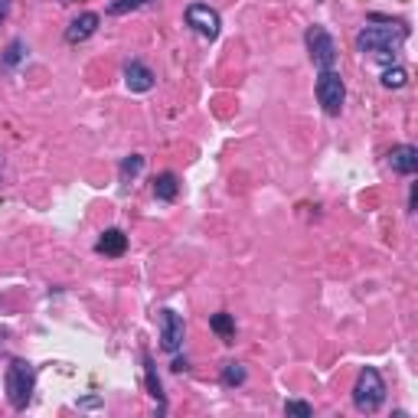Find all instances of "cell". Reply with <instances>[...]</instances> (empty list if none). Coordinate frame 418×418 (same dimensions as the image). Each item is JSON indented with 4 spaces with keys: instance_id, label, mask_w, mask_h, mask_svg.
<instances>
[{
    "instance_id": "1",
    "label": "cell",
    "mask_w": 418,
    "mask_h": 418,
    "mask_svg": "<svg viewBox=\"0 0 418 418\" xmlns=\"http://www.w3.org/2000/svg\"><path fill=\"white\" fill-rule=\"evenodd\" d=\"M406 36H408L406 26L389 20V26H366V30L356 36V49H360V53H370V56H376V59H392L395 53L402 49Z\"/></svg>"
},
{
    "instance_id": "2",
    "label": "cell",
    "mask_w": 418,
    "mask_h": 418,
    "mask_svg": "<svg viewBox=\"0 0 418 418\" xmlns=\"http://www.w3.org/2000/svg\"><path fill=\"white\" fill-rule=\"evenodd\" d=\"M33 385H36V372L26 360H13L7 366V376H3V389H7V402H10L17 412H24L33 399Z\"/></svg>"
},
{
    "instance_id": "3",
    "label": "cell",
    "mask_w": 418,
    "mask_h": 418,
    "mask_svg": "<svg viewBox=\"0 0 418 418\" xmlns=\"http://www.w3.org/2000/svg\"><path fill=\"white\" fill-rule=\"evenodd\" d=\"M385 402V383L379 370H366L360 372V379H356V389H353V406L360 408V412H376V408Z\"/></svg>"
},
{
    "instance_id": "4",
    "label": "cell",
    "mask_w": 418,
    "mask_h": 418,
    "mask_svg": "<svg viewBox=\"0 0 418 418\" xmlns=\"http://www.w3.org/2000/svg\"><path fill=\"white\" fill-rule=\"evenodd\" d=\"M307 53H311V62L317 69H334V62H337V43H334V36L327 33L324 26H307Z\"/></svg>"
},
{
    "instance_id": "5",
    "label": "cell",
    "mask_w": 418,
    "mask_h": 418,
    "mask_svg": "<svg viewBox=\"0 0 418 418\" xmlns=\"http://www.w3.org/2000/svg\"><path fill=\"white\" fill-rule=\"evenodd\" d=\"M343 98H347V89H343V79H340V72L320 69V75H317V102L324 104L327 115H340V108H343Z\"/></svg>"
},
{
    "instance_id": "6",
    "label": "cell",
    "mask_w": 418,
    "mask_h": 418,
    "mask_svg": "<svg viewBox=\"0 0 418 418\" xmlns=\"http://www.w3.org/2000/svg\"><path fill=\"white\" fill-rule=\"evenodd\" d=\"M183 334H186L183 317L176 311H161V349L163 353H176V349L183 347Z\"/></svg>"
},
{
    "instance_id": "7",
    "label": "cell",
    "mask_w": 418,
    "mask_h": 418,
    "mask_svg": "<svg viewBox=\"0 0 418 418\" xmlns=\"http://www.w3.org/2000/svg\"><path fill=\"white\" fill-rule=\"evenodd\" d=\"M186 24L193 26L197 33L209 36V39H216L219 36V13L206 7V3H193V7H186Z\"/></svg>"
},
{
    "instance_id": "8",
    "label": "cell",
    "mask_w": 418,
    "mask_h": 418,
    "mask_svg": "<svg viewBox=\"0 0 418 418\" xmlns=\"http://www.w3.org/2000/svg\"><path fill=\"white\" fill-rule=\"evenodd\" d=\"M389 163H392L395 174L412 176L418 170V151L412 147V144H399V147H392V151H389Z\"/></svg>"
},
{
    "instance_id": "9",
    "label": "cell",
    "mask_w": 418,
    "mask_h": 418,
    "mask_svg": "<svg viewBox=\"0 0 418 418\" xmlns=\"http://www.w3.org/2000/svg\"><path fill=\"white\" fill-rule=\"evenodd\" d=\"M125 82H128V89L131 92H151L154 89V72L144 66V62H128L125 66Z\"/></svg>"
},
{
    "instance_id": "10",
    "label": "cell",
    "mask_w": 418,
    "mask_h": 418,
    "mask_svg": "<svg viewBox=\"0 0 418 418\" xmlns=\"http://www.w3.org/2000/svg\"><path fill=\"white\" fill-rule=\"evenodd\" d=\"M98 30V13H79L66 30V43H85Z\"/></svg>"
},
{
    "instance_id": "11",
    "label": "cell",
    "mask_w": 418,
    "mask_h": 418,
    "mask_svg": "<svg viewBox=\"0 0 418 418\" xmlns=\"http://www.w3.org/2000/svg\"><path fill=\"white\" fill-rule=\"evenodd\" d=\"M98 255H108V258H121L128 252V235L121 233V229H104V235L98 239Z\"/></svg>"
},
{
    "instance_id": "12",
    "label": "cell",
    "mask_w": 418,
    "mask_h": 418,
    "mask_svg": "<svg viewBox=\"0 0 418 418\" xmlns=\"http://www.w3.org/2000/svg\"><path fill=\"white\" fill-rule=\"evenodd\" d=\"M209 327H212V334H219L226 343H233L235 340V320H233V314H212L209 317Z\"/></svg>"
},
{
    "instance_id": "13",
    "label": "cell",
    "mask_w": 418,
    "mask_h": 418,
    "mask_svg": "<svg viewBox=\"0 0 418 418\" xmlns=\"http://www.w3.org/2000/svg\"><path fill=\"white\" fill-rule=\"evenodd\" d=\"M176 190H180V183H176V176H174V174H161L157 180H154V197L163 199V203L176 199Z\"/></svg>"
},
{
    "instance_id": "14",
    "label": "cell",
    "mask_w": 418,
    "mask_h": 418,
    "mask_svg": "<svg viewBox=\"0 0 418 418\" xmlns=\"http://www.w3.org/2000/svg\"><path fill=\"white\" fill-rule=\"evenodd\" d=\"M140 170H144V157H140V154H131V157H125V161H121V183L134 180Z\"/></svg>"
},
{
    "instance_id": "15",
    "label": "cell",
    "mask_w": 418,
    "mask_h": 418,
    "mask_svg": "<svg viewBox=\"0 0 418 418\" xmlns=\"http://www.w3.org/2000/svg\"><path fill=\"white\" fill-rule=\"evenodd\" d=\"M242 383H245V366L242 363H226V366H222V385L233 389V385H242Z\"/></svg>"
},
{
    "instance_id": "16",
    "label": "cell",
    "mask_w": 418,
    "mask_h": 418,
    "mask_svg": "<svg viewBox=\"0 0 418 418\" xmlns=\"http://www.w3.org/2000/svg\"><path fill=\"white\" fill-rule=\"evenodd\" d=\"M144 372H147V389H151V395L157 399L163 406V392H161V379H157V372H154V360L151 353H144Z\"/></svg>"
},
{
    "instance_id": "17",
    "label": "cell",
    "mask_w": 418,
    "mask_h": 418,
    "mask_svg": "<svg viewBox=\"0 0 418 418\" xmlns=\"http://www.w3.org/2000/svg\"><path fill=\"white\" fill-rule=\"evenodd\" d=\"M406 82H408V72L402 69V66H392V69L383 72V85H385V89H402Z\"/></svg>"
},
{
    "instance_id": "18",
    "label": "cell",
    "mask_w": 418,
    "mask_h": 418,
    "mask_svg": "<svg viewBox=\"0 0 418 418\" xmlns=\"http://www.w3.org/2000/svg\"><path fill=\"white\" fill-rule=\"evenodd\" d=\"M144 3H151V0H111V3H108V13H111V17H121V13L138 10Z\"/></svg>"
},
{
    "instance_id": "19",
    "label": "cell",
    "mask_w": 418,
    "mask_h": 418,
    "mask_svg": "<svg viewBox=\"0 0 418 418\" xmlns=\"http://www.w3.org/2000/svg\"><path fill=\"white\" fill-rule=\"evenodd\" d=\"M284 412H288V415H298V418H311L314 415V408L307 406V402H298V399L284 402Z\"/></svg>"
},
{
    "instance_id": "20",
    "label": "cell",
    "mask_w": 418,
    "mask_h": 418,
    "mask_svg": "<svg viewBox=\"0 0 418 418\" xmlns=\"http://www.w3.org/2000/svg\"><path fill=\"white\" fill-rule=\"evenodd\" d=\"M24 59V39H13L10 46H7V56H3V66H17Z\"/></svg>"
},
{
    "instance_id": "21",
    "label": "cell",
    "mask_w": 418,
    "mask_h": 418,
    "mask_svg": "<svg viewBox=\"0 0 418 418\" xmlns=\"http://www.w3.org/2000/svg\"><path fill=\"white\" fill-rule=\"evenodd\" d=\"M170 370H174V372H183V370H186V360H183V356H176V360H174V366H170Z\"/></svg>"
},
{
    "instance_id": "22",
    "label": "cell",
    "mask_w": 418,
    "mask_h": 418,
    "mask_svg": "<svg viewBox=\"0 0 418 418\" xmlns=\"http://www.w3.org/2000/svg\"><path fill=\"white\" fill-rule=\"evenodd\" d=\"M3 13H7V0H0V20H3Z\"/></svg>"
}]
</instances>
